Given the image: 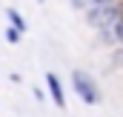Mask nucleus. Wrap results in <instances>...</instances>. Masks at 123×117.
Instances as JSON below:
<instances>
[{"label": "nucleus", "instance_id": "0eeeda50", "mask_svg": "<svg viewBox=\"0 0 123 117\" xmlns=\"http://www.w3.org/2000/svg\"><path fill=\"white\" fill-rule=\"evenodd\" d=\"M117 63H123V54H117Z\"/></svg>", "mask_w": 123, "mask_h": 117}, {"label": "nucleus", "instance_id": "423d86ee", "mask_svg": "<svg viewBox=\"0 0 123 117\" xmlns=\"http://www.w3.org/2000/svg\"><path fill=\"white\" fill-rule=\"evenodd\" d=\"M6 37H9L12 43H17V31H14V29H9V31H6Z\"/></svg>", "mask_w": 123, "mask_h": 117}, {"label": "nucleus", "instance_id": "39448f33", "mask_svg": "<svg viewBox=\"0 0 123 117\" xmlns=\"http://www.w3.org/2000/svg\"><path fill=\"white\" fill-rule=\"evenodd\" d=\"M115 37H117V40L123 43V17L117 20V23H115Z\"/></svg>", "mask_w": 123, "mask_h": 117}, {"label": "nucleus", "instance_id": "20e7f679", "mask_svg": "<svg viewBox=\"0 0 123 117\" xmlns=\"http://www.w3.org/2000/svg\"><path fill=\"white\" fill-rule=\"evenodd\" d=\"M6 14H9V20H12V26H14V31H26V20H23V17H20V14L14 12V9H9Z\"/></svg>", "mask_w": 123, "mask_h": 117}, {"label": "nucleus", "instance_id": "f257e3e1", "mask_svg": "<svg viewBox=\"0 0 123 117\" xmlns=\"http://www.w3.org/2000/svg\"><path fill=\"white\" fill-rule=\"evenodd\" d=\"M72 83H74V91L80 94L83 103H97V88L86 71H72Z\"/></svg>", "mask_w": 123, "mask_h": 117}, {"label": "nucleus", "instance_id": "f03ea898", "mask_svg": "<svg viewBox=\"0 0 123 117\" xmlns=\"http://www.w3.org/2000/svg\"><path fill=\"white\" fill-rule=\"evenodd\" d=\"M46 83H49V91H52V100L63 109V103H66V100H63V86H60V80H57L55 74H46Z\"/></svg>", "mask_w": 123, "mask_h": 117}, {"label": "nucleus", "instance_id": "7ed1b4c3", "mask_svg": "<svg viewBox=\"0 0 123 117\" xmlns=\"http://www.w3.org/2000/svg\"><path fill=\"white\" fill-rule=\"evenodd\" d=\"M77 9H100V6H115V0H74Z\"/></svg>", "mask_w": 123, "mask_h": 117}]
</instances>
